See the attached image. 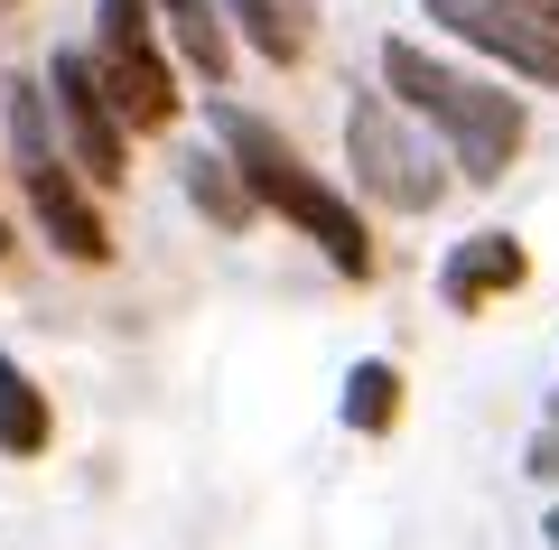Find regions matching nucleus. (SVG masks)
<instances>
[{
    "label": "nucleus",
    "mask_w": 559,
    "mask_h": 550,
    "mask_svg": "<svg viewBox=\"0 0 559 550\" xmlns=\"http://www.w3.org/2000/svg\"><path fill=\"white\" fill-rule=\"evenodd\" d=\"M205 131H215V159L242 177V197H252V215H280L299 243H318V261L336 280H373V224H364V206L345 197L326 168H308L299 140H280L261 113H242L234 94H205Z\"/></svg>",
    "instance_id": "1"
},
{
    "label": "nucleus",
    "mask_w": 559,
    "mask_h": 550,
    "mask_svg": "<svg viewBox=\"0 0 559 550\" xmlns=\"http://www.w3.org/2000/svg\"><path fill=\"white\" fill-rule=\"evenodd\" d=\"M382 94L448 150L457 187H503V168L532 140L522 94H503L495 75H476V66L439 57V47H419V38H382Z\"/></svg>",
    "instance_id": "2"
},
{
    "label": "nucleus",
    "mask_w": 559,
    "mask_h": 550,
    "mask_svg": "<svg viewBox=\"0 0 559 550\" xmlns=\"http://www.w3.org/2000/svg\"><path fill=\"white\" fill-rule=\"evenodd\" d=\"M0 159H10V187H20V206H28V224H38L47 253L75 261V271H103V261H112V224H103V197L66 168L57 131H47L38 75L0 84Z\"/></svg>",
    "instance_id": "3"
},
{
    "label": "nucleus",
    "mask_w": 559,
    "mask_h": 550,
    "mask_svg": "<svg viewBox=\"0 0 559 550\" xmlns=\"http://www.w3.org/2000/svg\"><path fill=\"white\" fill-rule=\"evenodd\" d=\"M345 168H355L345 197H373L382 215H439L448 187H457L448 150L419 131L382 84H355V103H345Z\"/></svg>",
    "instance_id": "4"
},
{
    "label": "nucleus",
    "mask_w": 559,
    "mask_h": 550,
    "mask_svg": "<svg viewBox=\"0 0 559 550\" xmlns=\"http://www.w3.org/2000/svg\"><path fill=\"white\" fill-rule=\"evenodd\" d=\"M94 84H103V103H112V121H121V140H140V131H168V121L187 113V94H178V66H168V47H159V10L150 0H94Z\"/></svg>",
    "instance_id": "5"
},
{
    "label": "nucleus",
    "mask_w": 559,
    "mask_h": 550,
    "mask_svg": "<svg viewBox=\"0 0 559 550\" xmlns=\"http://www.w3.org/2000/svg\"><path fill=\"white\" fill-rule=\"evenodd\" d=\"M38 94H47V131H57L66 168H75L94 197H112L121 177H131V140H121L112 103H103V84H94V57H84V47H57L47 75H38Z\"/></svg>",
    "instance_id": "6"
},
{
    "label": "nucleus",
    "mask_w": 559,
    "mask_h": 550,
    "mask_svg": "<svg viewBox=\"0 0 559 550\" xmlns=\"http://www.w3.org/2000/svg\"><path fill=\"white\" fill-rule=\"evenodd\" d=\"M419 20L439 28V38L476 47V57H495L503 75L559 94V28H550L540 0H419Z\"/></svg>",
    "instance_id": "7"
},
{
    "label": "nucleus",
    "mask_w": 559,
    "mask_h": 550,
    "mask_svg": "<svg viewBox=\"0 0 559 550\" xmlns=\"http://www.w3.org/2000/svg\"><path fill=\"white\" fill-rule=\"evenodd\" d=\"M522 280H532V253H522V234H503V224L448 243V261H439V299H448L457 317H485L495 299H513Z\"/></svg>",
    "instance_id": "8"
},
{
    "label": "nucleus",
    "mask_w": 559,
    "mask_h": 550,
    "mask_svg": "<svg viewBox=\"0 0 559 550\" xmlns=\"http://www.w3.org/2000/svg\"><path fill=\"white\" fill-rule=\"evenodd\" d=\"M224 10V38L252 47L261 66H308V47H318V0H215Z\"/></svg>",
    "instance_id": "9"
},
{
    "label": "nucleus",
    "mask_w": 559,
    "mask_h": 550,
    "mask_svg": "<svg viewBox=\"0 0 559 550\" xmlns=\"http://www.w3.org/2000/svg\"><path fill=\"white\" fill-rule=\"evenodd\" d=\"M150 10H159L168 66H187V75H205V94H224V84H234V38H224V10H215V0H150Z\"/></svg>",
    "instance_id": "10"
},
{
    "label": "nucleus",
    "mask_w": 559,
    "mask_h": 550,
    "mask_svg": "<svg viewBox=\"0 0 559 550\" xmlns=\"http://www.w3.org/2000/svg\"><path fill=\"white\" fill-rule=\"evenodd\" d=\"M47 448H57V401L38 393V374H28L20 354L0 346V457L28 467V457H47Z\"/></svg>",
    "instance_id": "11"
},
{
    "label": "nucleus",
    "mask_w": 559,
    "mask_h": 550,
    "mask_svg": "<svg viewBox=\"0 0 559 550\" xmlns=\"http://www.w3.org/2000/svg\"><path fill=\"white\" fill-rule=\"evenodd\" d=\"M178 187H187V206H197L215 234H242V224H252V197H242V177L224 168L215 150H187L178 159Z\"/></svg>",
    "instance_id": "12"
},
{
    "label": "nucleus",
    "mask_w": 559,
    "mask_h": 550,
    "mask_svg": "<svg viewBox=\"0 0 559 550\" xmlns=\"http://www.w3.org/2000/svg\"><path fill=\"white\" fill-rule=\"evenodd\" d=\"M345 430L355 438H392L401 430V364L392 354H364L345 374Z\"/></svg>",
    "instance_id": "13"
},
{
    "label": "nucleus",
    "mask_w": 559,
    "mask_h": 550,
    "mask_svg": "<svg viewBox=\"0 0 559 550\" xmlns=\"http://www.w3.org/2000/svg\"><path fill=\"white\" fill-rule=\"evenodd\" d=\"M532 476H540V485H559V420L532 438Z\"/></svg>",
    "instance_id": "14"
},
{
    "label": "nucleus",
    "mask_w": 559,
    "mask_h": 550,
    "mask_svg": "<svg viewBox=\"0 0 559 550\" xmlns=\"http://www.w3.org/2000/svg\"><path fill=\"white\" fill-rule=\"evenodd\" d=\"M10 253H20V224H10V215H0V261H10Z\"/></svg>",
    "instance_id": "15"
},
{
    "label": "nucleus",
    "mask_w": 559,
    "mask_h": 550,
    "mask_svg": "<svg viewBox=\"0 0 559 550\" xmlns=\"http://www.w3.org/2000/svg\"><path fill=\"white\" fill-rule=\"evenodd\" d=\"M540 541H550V550H559V504H550V523H540Z\"/></svg>",
    "instance_id": "16"
}]
</instances>
